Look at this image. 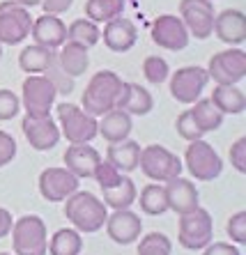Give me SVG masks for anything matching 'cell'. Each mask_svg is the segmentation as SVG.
Wrapping results in <instances>:
<instances>
[{
  "instance_id": "obj_1",
  "label": "cell",
  "mask_w": 246,
  "mask_h": 255,
  "mask_svg": "<svg viewBox=\"0 0 246 255\" xmlns=\"http://www.w3.org/2000/svg\"><path fill=\"white\" fill-rule=\"evenodd\" d=\"M106 216L108 207L102 198H97L90 191H76L65 200V219L81 235L99 232L106 223Z\"/></svg>"
},
{
  "instance_id": "obj_2",
  "label": "cell",
  "mask_w": 246,
  "mask_h": 255,
  "mask_svg": "<svg viewBox=\"0 0 246 255\" xmlns=\"http://www.w3.org/2000/svg\"><path fill=\"white\" fill-rule=\"evenodd\" d=\"M122 83H124V81H122L115 71H111V69L97 71L83 90L81 108H83L85 113H90L92 118L106 115L108 111H113L118 99H120Z\"/></svg>"
},
{
  "instance_id": "obj_3",
  "label": "cell",
  "mask_w": 246,
  "mask_h": 255,
  "mask_svg": "<svg viewBox=\"0 0 246 255\" xmlns=\"http://www.w3.org/2000/svg\"><path fill=\"white\" fill-rule=\"evenodd\" d=\"M12 249L14 255H46L48 232L46 221L37 214H25L12 223Z\"/></svg>"
},
{
  "instance_id": "obj_4",
  "label": "cell",
  "mask_w": 246,
  "mask_h": 255,
  "mask_svg": "<svg viewBox=\"0 0 246 255\" xmlns=\"http://www.w3.org/2000/svg\"><path fill=\"white\" fill-rule=\"evenodd\" d=\"M138 168L147 179L152 182H168V179L182 175V161L180 156L170 152L163 145H145L140 147V156H138Z\"/></svg>"
},
{
  "instance_id": "obj_5",
  "label": "cell",
  "mask_w": 246,
  "mask_h": 255,
  "mask_svg": "<svg viewBox=\"0 0 246 255\" xmlns=\"http://www.w3.org/2000/svg\"><path fill=\"white\" fill-rule=\"evenodd\" d=\"M177 242L186 251H203L214 239V221L205 207H196L193 212L182 214L177 223Z\"/></svg>"
},
{
  "instance_id": "obj_6",
  "label": "cell",
  "mask_w": 246,
  "mask_h": 255,
  "mask_svg": "<svg viewBox=\"0 0 246 255\" xmlns=\"http://www.w3.org/2000/svg\"><path fill=\"white\" fill-rule=\"evenodd\" d=\"M55 111H58L60 136H65L69 142H90L97 138V118L85 113L78 104L62 101Z\"/></svg>"
},
{
  "instance_id": "obj_7",
  "label": "cell",
  "mask_w": 246,
  "mask_h": 255,
  "mask_svg": "<svg viewBox=\"0 0 246 255\" xmlns=\"http://www.w3.org/2000/svg\"><path fill=\"white\" fill-rule=\"evenodd\" d=\"M21 106L25 108V115L32 118H46L51 115V108L55 104L58 90L48 81L46 74H28L21 85Z\"/></svg>"
},
{
  "instance_id": "obj_8",
  "label": "cell",
  "mask_w": 246,
  "mask_h": 255,
  "mask_svg": "<svg viewBox=\"0 0 246 255\" xmlns=\"http://www.w3.org/2000/svg\"><path fill=\"white\" fill-rule=\"evenodd\" d=\"M189 175L198 182H212L221 175L223 170V159L219 156L214 147L207 140H191L184 152V163Z\"/></svg>"
},
{
  "instance_id": "obj_9",
  "label": "cell",
  "mask_w": 246,
  "mask_h": 255,
  "mask_svg": "<svg viewBox=\"0 0 246 255\" xmlns=\"http://www.w3.org/2000/svg\"><path fill=\"white\" fill-rule=\"evenodd\" d=\"M207 76L216 85H237L246 76V53L240 46L219 51L207 62Z\"/></svg>"
},
{
  "instance_id": "obj_10",
  "label": "cell",
  "mask_w": 246,
  "mask_h": 255,
  "mask_svg": "<svg viewBox=\"0 0 246 255\" xmlns=\"http://www.w3.org/2000/svg\"><path fill=\"white\" fill-rule=\"evenodd\" d=\"M32 14L14 0L0 2V44L2 46H16L30 37Z\"/></svg>"
},
{
  "instance_id": "obj_11",
  "label": "cell",
  "mask_w": 246,
  "mask_h": 255,
  "mask_svg": "<svg viewBox=\"0 0 246 255\" xmlns=\"http://www.w3.org/2000/svg\"><path fill=\"white\" fill-rule=\"evenodd\" d=\"M170 81V97H173L177 104H184V106H191L193 101H198L203 90L210 83V76H207V69L198 65H189V67H180L175 69V74L168 76Z\"/></svg>"
},
{
  "instance_id": "obj_12",
  "label": "cell",
  "mask_w": 246,
  "mask_h": 255,
  "mask_svg": "<svg viewBox=\"0 0 246 255\" xmlns=\"http://www.w3.org/2000/svg\"><path fill=\"white\" fill-rule=\"evenodd\" d=\"M214 0H180V18L184 21L189 37L207 39L214 30Z\"/></svg>"
},
{
  "instance_id": "obj_13",
  "label": "cell",
  "mask_w": 246,
  "mask_h": 255,
  "mask_svg": "<svg viewBox=\"0 0 246 255\" xmlns=\"http://www.w3.org/2000/svg\"><path fill=\"white\" fill-rule=\"evenodd\" d=\"M152 42L159 48H166V51H184L191 42L189 37V30H186L184 21L175 14H161V16L154 18L152 23Z\"/></svg>"
},
{
  "instance_id": "obj_14",
  "label": "cell",
  "mask_w": 246,
  "mask_h": 255,
  "mask_svg": "<svg viewBox=\"0 0 246 255\" xmlns=\"http://www.w3.org/2000/svg\"><path fill=\"white\" fill-rule=\"evenodd\" d=\"M37 186H39V196L46 202H65L78 191V177L67 168H46L39 172Z\"/></svg>"
},
{
  "instance_id": "obj_15",
  "label": "cell",
  "mask_w": 246,
  "mask_h": 255,
  "mask_svg": "<svg viewBox=\"0 0 246 255\" xmlns=\"http://www.w3.org/2000/svg\"><path fill=\"white\" fill-rule=\"evenodd\" d=\"M21 131H23L25 140L32 149L37 152H48L53 149L58 142H60V127L51 115L46 118H32V115H25L23 122H21Z\"/></svg>"
},
{
  "instance_id": "obj_16",
  "label": "cell",
  "mask_w": 246,
  "mask_h": 255,
  "mask_svg": "<svg viewBox=\"0 0 246 255\" xmlns=\"http://www.w3.org/2000/svg\"><path fill=\"white\" fill-rule=\"evenodd\" d=\"M106 228L108 237L120 246H129L136 239H140L143 232V221L138 219V214H133L131 209H113V214L106 216Z\"/></svg>"
},
{
  "instance_id": "obj_17",
  "label": "cell",
  "mask_w": 246,
  "mask_h": 255,
  "mask_svg": "<svg viewBox=\"0 0 246 255\" xmlns=\"http://www.w3.org/2000/svg\"><path fill=\"white\" fill-rule=\"evenodd\" d=\"M163 191H166V202H168V209L175 212L177 216L182 214H189L193 212L196 207H200V196H198V189L193 184L191 179L177 177L163 182Z\"/></svg>"
},
{
  "instance_id": "obj_18",
  "label": "cell",
  "mask_w": 246,
  "mask_h": 255,
  "mask_svg": "<svg viewBox=\"0 0 246 255\" xmlns=\"http://www.w3.org/2000/svg\"><path fill=\"white\" fill-rule=\"evenodd\" d=\"M102 161V154L92 147L90 142H69V147L65 149L62 163L72 175L78 179H92L95 170Z\"/></svg>"
},
{
  "instance_id": "obj_19",
  "label": "cell",
  "mask_w": 246,
  "mask_h": 255,
  "mask_svg": "<svg viewBox=\"0 0 246 255\" xmlns=\"http://www.w3.org/2000/svg\"><path fill=\"white\" fill-rule=\"evenodd\" d=\"M102 42L106 44V48L113 51V53H126V51H131V48L136 46V42H138V30H136L131 18L115 16L104 23Z\"/></svg>"
},
{
  "instance_id": "obj_20",
  "label": "cell",
  "mask_w": 246,
  "mask_h": 255,
  "mask_svg": "<svg viewBox=\"0 0 246 255\" xmlns=\"http://www.w3.org/2000/svg\"><path fill=\"white\" fill-rule=\"evenodd\" d=\"M212 32L228 46H242L246 42V14L242 9H223L214 16Z\"/></svg>"
},
{
  "instance_id": "obj_21",
  "label": "cell",
  "mask_w": 246,
  "mask_h": 255,
  "mask_svg": "<svg viewBox=\"0 0 246 255\" xmlns=\"http://www.w3.org/2000/svg\"><path fill=\"white\" fill-rule=\"evenodd\" d=\"M30 37L39 46L58 51V48L67 42V25H65V21H62L60 16H55V14H42V16L32 18Z\"/></svg>"
},
{
  "instance_id": "obj_22",
  "label": "cell",
  "mask_w": 246,
  "mask_h": 255,
  "mask_svg": "<svg viewBox=\"0 0 246 255\" xmlns=\"http://www.w3.org/2000/svg\"><path fill=\"white\" fill-rule=\"evenodd\" d=\"M115 108H118V111H124V113L131 115V118H143V115L152 113L154 99H152L150 90H145L143 85L124 81V83H122L120 99H118Z\"/></svg>"
},
{
  "instance_id": "obj_23",
  "label": "cell",
  "mask_w": 246,
  "mask_h": 255,
  "mask_svg": "<svg viewBox=\"0 0 246 255\" xmlns=\"http://www.w3.org/2000/svg\"><path fill=\"white\" fill-rule=\"evenodd\" d=\"M133 129V118L124 111H108L106 115L97 118V136H102L106 142H122L129 138Z\"/></svg>"
},
{
  "instance_id": "obj_24",
  "label": "cell",
  "mask_w": 246,
  "mask_h": 255,
  "mask_svg": "<svg viewBox=\"0 0 246 255\" xmlns=\"http://www.w3.org/2000/svg\"><path fill=\"white\" fill-rule=\"evenodd\" d=\"M55 65L60 67L67 76H72V78L81 76V74H85L88 67H90V48H85V46H81V44L67 39V42L55 51Z\"/></svg>"
},
{
  "instance_id": "obj_25",
  "label": "cell",
  "mask_w": 246,
  "mask_h": 255,
  "mask_svg": "<svg viewBox=\"0 0 246 255\" xmlns=\"http://www.w3.org/2000/svg\"><path fill=\"white\" fill-rule=\"evenodd\" d=\"M138 156H140V145L136 140H122V142H108L106 149V161L113 163L118 170L124 172H133L138 168Z\"/></svg>"
},
{
  "instance_id": "obj_26",
  "label": "cell",
  "mask_w": 246,
  "mask_h": 255,
  "mask_svg": "<svg viewBox=\"0 0 246 255\" xmlns=\"http://www.w3.org/2000/svg\"><path fill=\"white\" fill-rule=\"evenodd\" d=\"M53 60H55V51L39 46V44H28L18 53V67L25 74H44L48 67L53 65Z\"/></svg>"
},
{
  "instance_id": "obj_27",
  "label": "cell",
  "mask_w": 246,
  "mask_h": 255,
  "mask_svg": "<svg viewBox=\"0 0 246 255\" xmlns=\"http://www.w3.org/2000/svg\"><path fill=\"white\" fill-rule=\"evenodd\" d=\"M210 99L223 115H240L246 108V97L237 85H216Z\"/></svg>"
},
{
  "instance_id": "obj_28",
  "label": "cell",
  "mask_w": 246,
  "mask_h": 255,
  "mask_svg": "<svg viewBox=\"0 0 246 255\" xmlns=\"http://www.w3.org/2000/svg\"><path fill=\"white\" fill-rule=\"evenodd\" d=\"M102 196H104V205H106V207L129 209L133 202H136V198H138V189H136L131 177H124V175H122V179L115 186L102 189Z\"/></svg>"
},
{
  "instance_id": "obj_29",
  "label": "cell",
  "mask_w": 246,
  "mask_h": 255,
  "mask_svg": "<svg viewBox=\"0 0 246 255\" xmlns=\"http://www.w3.org/2000/svg\"><path fill=\"white\" fill-rule=\"evenodd\" d=\"M83 251V235L74 228H60L53 237H48V255H81Z\"/></svg>"
},
{
  "instance_id": "obj_30",
  "label": "cell",
  "mask_w": 246,
  "mask_h": 255,
  "mask_svg": "<svg viewBox=\"0 0 246 255\" xmlns=\"http://www.w3.org/2000/svg\"><path fill=\"white\" fill-rule=\"evenodd\" d=\"M191 106H193L191 108V115H193L196 125L200 127V131H203V133H210V131L221 129L223 118H226V115H223L221 111L212 104V99H203V97H200L198 101H193Z\"/></svg>"
},
{
  "instance_id": "obj_31",
  "label": "cell",
  "mask_w": 246,
  "mask_h": 255,
  "mask_svg": "<svg viewBox=\"0 0 246 255\" xmlns=\"http://www.w3.org/2000/svg\"><path fill=\"white\" fill-rule=\"evenodd\" d=\"M67 39L81 44L85 48H92L102 39V28L90 18H76V21L67 25Z\"/></svg>"
},
{
  "instance_id": "obj_32",
  "label": "cell",
  "mask_w": 246,
  "mask_h": 255,
  "mask_svg": "<svg viewBox=\"0 0 246 255\" xmlns=\"http://www.w3.org/2000/svg\"><path fill=\"white\" fill-rule=\"evenodd\" d=\"M136 200H138L143 214H147V216H161V214L168 212L166 191H163V184H159V182L143 186V191H140V196Z\"/></svg>"
},
{
  "instance_id": "obj_33",
  "label": "cell",
  "mask_w": 246,
  "mask_h": 255,
  "mask_svg": "<svg viewBox=\"0 0 246 255\" xmlns=\"http://www.w3.org/2000/svg\"><path fill=\"white\" fill-rule=\"evenodd\" d=\"M124 0H88L85 2V18L95 21L97 25L106 23L115 16H122Z\"/></svg>"
},
{
  "instance_id": "obj_34",
  "label": "cell",
  "mask_w": 246,
  "mask_h": 255,
  "mask_svg": "<svg viewBox=\"0 0 246 255\" xmlns=\"http://www.w3.org/2000/svg\"><path fill=\"white\" fill-rule=\"evenodd\" d=\"M143 76L147 78V83L161 85V83H166L170 76V65L161 55H147V58L143 60Z\"/></svg>"
},
{
  "instance_id": "obj_35",
  "label": "cell",
  "mask_w": 246,
  "mask_h": 255,
  "mask_svg": "<svg viewBox=\"0 0 246 255\" xmlns=\"http://www.w3.org/2000/svg\"><path fill=\"white\" fill-rule=\"evenodd\" d=\"M175 129H177V133H180V138H184V140H200V138L205 136L203 131H200V127L196 125V120H193L191 115V108L189 111H182L180 115H177V120H175Z\"/></svg>"
},
{
  "instance_id": "obj_36",
  "label": "cell",
  "mask_w": 246,
  "mask_h": 255,
  "mask_svg": "<svg viewBox=\"0 0 246 255\" xmlns=\"http://www.w3.org/2000/svg\"><path fill=\"white\" fill-rule=\"evenodd\" d=\"M92 179H97V184L102 186V189H111V186H115L122 179V172L118 170L113 163H108V161L104 159V161H99V166H97Z\"/></svg>"
},
{
  "instance_id": "obj_37",
  "label": "cell",
  "mask_w": 246,
  "mask_h": 255,
  "mask_svg": "<svg viewBox=\"0 0 246 255\" xmlns=\"http://www.w3.org/2000/svg\"><path fill=\"white\" fill-rule=\"evenodd\" d=\"M18 111H21V99L14 95L12 90L0 88V122L16 118Z\"/></svg>"
},
{
  "instance_id": "obj_38",
  "label": "cell",
  "mask_w": 246,
  "mask_h": 255,
  "mask_svg": "<svg viewBox=\"0 0 246 255\" xmlns=\"http://www.w3.org/2000/svg\"><path fill=\"white\" fill-rule=\"evenodd\" d=\"M44 74H46L48 81L53 83V88L58 90V95H69V92L74 90V78H72V76H67L65 71H62L60 67L55 65V60H53V65L48 67V69L44 71Z\"/></svg>"
},
{
  "instance_id": "obj_39",
  "label": "cell",
  "mask_w": 246,
  "mask_h": 255,
  "mask_svg": "<svg viewBox=\"0 0 246 255\" xmlns=\"http://www.w3.org/2000/svg\"><path fill=\"white\" fill-rule=\"evenodd\" d=\"M226 232H228V237L233 239V242L246 244V212L244 209L230 216L228 223H226Z\"/></svg>"
},
{
  "instance_id": "obj_40",
  "label": "cell",
  "mask_w": 246,
  "mask_h": 255,
  "mask_svg": "<svg viewBox=\"0 0 246 255\" xmlns=\"http://www.w3.org/2000/svg\"><path fill=\"white\" fill-rule=\"evenodd\" d=\"M228 159H230V166L235 168L237 172L244 175L246 172V138H237V140L230 145L228 149Z\"/></svg>"
},
{
  "instance_id": "obj_41",
  "label": "cell",
  "mask_w": 246,
  "mask_h": 255,
  "mask_svg": "<svg viewBox=\"0 0 246 255\" xmlns=\"http://www.w3.org/2000/svg\"><path fill=\"white\" fill-rule=\"evenodd\" d=\"M16 156V140L7 131H0V168L9 166Z\"/></svg>"
},
{
  "instance_id": "obj_42",
  "label": "cell",
  "mask_w": 246,
  "mask_h": 255,
  "mask_svg": "<svg viewBox=\"0 0 246 255\" xmlns=\"http://www.w3.org/2000/svg\"><path fill=\"white\" fill-rule=\"evenodd\" d=\"M143 246H159V249L173 251V242H170L163 232H150V235H145L138 242V249H143Z\"/></svg>"
},
{
  "instance_id": "obj_43",
  "label": "cell",
  "mask_w": 246,
  "mask_h": 255,
  "mask_svg": "<svg viewBox=\"0 0 246 255\" xmlns=\"http://www.w3.org/2000/svg\"><path fill=\"white\" fill-rule=\"evenodd\" d=\"M203 255H242L237 246L228 242H212L203 249Z\"/></svg>"
},
{
  "instance_id": "obj_44",
  "label": "cell",
  "mask_w": 246,
  "mask_h": 255,
  "mask_svg": "<svg viewBox=\"0 0 246 255\" xmlns=\"http://www.w3.org/2000/svg\"><path fill=\"white\" fill-rule=\"evenodd\" d=\"M39 5H42L44 14H55V16H60V14H65L67 9L74 5V0H42Z\"/></svg>"
},
{
  "instance_id": "obj_45",
  "label": "cell",
  "mask_w": 246,
  "mask_h": 255,
  "mask_svg": "<svg viewBox=\"0 0 246 255\" xmlns=\"http://www.w3.org/2000/svg\"><path fill=\"white\" fill-rule=\"evenodd\" d=\"M12 223H14L12 214L7 212L5 207H0V239H5L7 235H9V230H12Z\"/></svg>"
},
{
  "instance_id": "obj_46",
  "label": "cell",
  "mask_w": 246,
  "mask_h": 255,
  "mask_svg": "<svg viewBox=\"0 0 246 255\" xmlns=\"http://www.w3.org/2000/svg\"><path fill=\"white\" fill-rule=\"evenodd\" d=\"M138 255H173V251L159 249V246H143L138 249Z\"/></svg>"
},
{
  "instance_id": "obj_47",
  "label": "cell",
  "mask_w": 246,
  "mask_h": 255,
  "mask_svg": "<svg viewBox=\"0 0 246 255\" xmlns=\"http://www.w3.org/2000/svg\"><path fill=\"white\" fill-rule=\"evenodd\" d=\"M14 2H18L21 7H25V9H30V7H37L42 0H14Z\"/></svg>"
},
{
  "instance_id": "obj_48",
  "label": "cell",
  "mask_w": 246,
  "mask_h": 255,
  "mask_svg": "<svg viewBox=\"0 0 246 255\" xmlns=\"http://www.w3.org/2000/svg\"><path fill=\"white\" fill-rule=\"evenodd\" d=\"M0 58H2V44H0Z\"/></svg>"
},
{
  "instance_id": "obj_49",
  "label": "cell",
  "mask_w": 246,
  "mask_h": 255,
  "mask_svg": "<svg viewBox=\"0 0 246 255\" xmlns=\"http://www.w3.org/2000/svg\"><path fill=\"white\" fill-rule=\"evenodd\" d=\"M0 255H9V253H0Z\"/></svg>"
}]
</instances>
